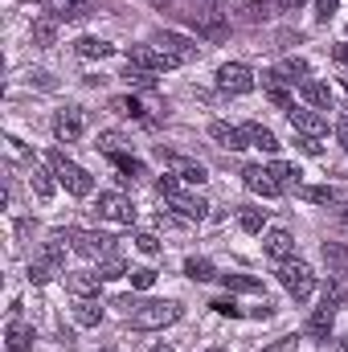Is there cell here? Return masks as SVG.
Segmentation results:
<instances>
[{"instance_id": "cell-1", "label": "cell", "mask_w": 348, "mask_h": 352, "mask_svg": "<svg viewBox=\"0 0 348 352\" xmlns=\"http://www.w3.org/2000/svg\"><path fill=\"white\" fill-rule=\"evenodd\" d=\"M50 168L58 176V184H66V192H74V197H90L94 192V176L83 164H74L66 152H50Z\"/></svg>"}, {"instance_id": "cell-2", "label": "cell", "mask_w": 348, "mask_h": 352, "mask_svg": "<svg viewBox=\"0 0 348 352\" xmlns=\"http://www.w3.org/2000/svg\"><path fill=\"white\" fill-rule=\"evenodd\" d=\"M180 320V303H168V299H148L131 311V328L140 332H156V328H168Z\"/></svg>"}, {"instance_id": "cell-3", "label": "cell", "mask_w": 348, "mask_h": 352, "mask_svg": "<svg viewBox=\"0 0 348 352\" xmlns=\"http://www.w3.org/2000/svg\"><path fill=\"white\" fill-rule=\"evenodd\" d=\"M279 283L303 303L312 291H316V274H312V266L307 263H299V258H287V263H279Z\"/></svg>"}, {"instance_id": "cell-4", "label": "cell", "mask_w": 348, "mask_h": 352, "mask_svg": "<svg viewBox=\"0 0 348 352\" xmlns=\"http://www.w3.org/2000/svg\"><path fill=\"white\" fill-rule=\"evenodd\" d=\"M66 238H70V246L83 258H111V250H115V238L111 234H98V230H74Z\"/></svg>"}, {"instance_id": "cell-5", "label": "cell", "mask_w": 348, "mask_h": 352, "mask_svg": "<svg viewBox=\"0 0 348 352\" xmlns=\"http://www.w3.org/2000/svg\"><path fill=\"white\" fill-rule=\"evenodd\" d=\"M127 62H135V66H144V70H152V74H164V70L184 66L176 54H164L160 45H135V50L127 54Z\"/></svg>"}, {"instance_id": "cell-6", "label": "cell", "mask_w": 348, "mask_h": 352, "mask_svg": "<svg viewBox=\"0 0 348 352\" xmlns=\"http://www.w3.org/2000/svg\"><path fill=\"white\" fill-rule=\"evenodd\" d=\"M254 70L250 66H242V62H226L221 70H217V87L226 90V94H250L254 90Z\"/></svg>"}, {"instance_id": "cell-7", "label": "cell", "mask_w": 348, "mask_h": 352, "mask_svg": "<svg viewBox=\"0 0 348 352\" xmlns=\"http://www.w3.org/2000/svg\"><path fill=\"white\" fill-rule=\"evenodd\" d=\"M98 217L119 221V226H131L135 221V205L123 192H98Z\"/></svg>"}, {"instance_id": "cell-8", "label": "cell", "mask_w": 348, "mask_h": 352, "mask_svg": "<svg viewBox=\"0 0 348 352\" xmlns=\"http://www.w3.org/2000/svg\"><path fill=\"white\" fill-rule=\"evenodd\" d=\"M83 131H87V115H83V107H66V111H58V119H54V135H58L62 144L83 140Z\"/></svg>"}, {"instance_id": "cell-9", "label": "cell", "mask_w": 348, "mask_h": 352, "mask_svg": "<svg viewBox=\"0 0 348 352\" xmlns=\"http://www.w3.org/2000/svg\"><path fill=\"white\" fill-rule=\"evenodd\" d=\"M21 303H12V320H8V328H4V340H8V352H25L33 349V340H37V332L21 320V311H17Z\"/></svg>"}, {"instance_id": "cell-10", "label": "cell", "mask_w": 348, "mask_h": 352, "mask_svg": "<svg viewBox=\"0 0 348 352\" xmlns=\"http://www.w3.org/2000/svg\"><path fill=\"white\" fill-rule=\"evenodd\" d=\"M160 160L176 173V180H188V184H205V180H209L205 164H197V160H188V156H173V152H164V148H160Z\"/></svg>"}, {"instance_id": "cell-11", "label": "cell", "mask_w": 348, "mask_h": 352, "mask_svg": "<svg viewBox=\"0 0 348 352\" xmlns=\"http://www.w3.org/2000/svg\"><path fill=\"white\" fill-rule=\"evenodd\" d=\"M287 119H291V127L299 131V135H328V119L324 115H316V111H303V107H291L287 111Z\"/></svg>"}, {"instance_id": "cell-12", "label": "cell", "mask_w": 348, "mask_h": 352, "mask_svg": "<svg viewBox=\"0 0 348 352\" xmlns=\"http://www.w3.org/2000/svg\"><path fill=\"white\" fill-rule=\"evenodd\" d=\"M336 307H340V303L324 299V303L312 311V320H307V336H312V340H328V336H332V324H336Z\"/></svg>"}, {"instance_id": "cell-13", "label": "cell", "mask_w": 348, "mask_h": 352, "mask_svg": "<svg viewBox=\"0 0 348 352\" xmlns=\"http://www.w3.org/2000/svg\"><path fill=\"white\" fill-rule=\"evenodd\" d=\"M242 180H246V188L259 192V197H279V192H283V184L270 176V168H259V164H246V168H242Z\"/></svg>"}, {"instance_id": "cell-14", "label": "cell", "mask_w": 348, "mask_h": 352, "mask_svg": "<svg viewBox=\"0 0 348 352\" xmlns=\"http://www.w3.org/2000/svg\"><path fill=\"white\" fill-rule=\"evenodd\" d=\"M168 201H173L176 213L188 217V221H205V217H209V201H205V197H193V192H180V188H176Z\"/></svg>"}, {"instance_id": "cell-15", "label": "cell", "mask_w": 348, "mask_h": 352, "mask_svg": "<svg viewBox=\"0 0 348 352\" xmlns=\"http://www.w3.org/2000/svg\"><path fill=\"white\" fill-rule=\"evenodd\" d=\"M98 270H66V291L74 295V299H90V295H98Z\"/></svg>"}, {"instance_id": "cell-16", "label": "cell", "mask_w": 348, "mask_h": 352, "mask_svg": "<svg viewBox=\"0 0 348 352\" xmlns=\"http://www.w3.org/2000/svg\"><path fill=\"white\" fill-rule=\"evenodd\" d=\"M262 250H266V258H274V263L295 258V242H291V234H287V230H270V234L262 238Z\"/></svg>"}, {"instance_id": "cell-17", "label": "cell", "mask_w": 348, "mask_h": 352, "mask_svg": "<svg viewBox=\"0 0 348 352\" xmlns=\"http://www.w3.org/2000/svg\"><path fill=\"white\" fill-rule=\"evenodd\" d=\"M37 4L54 21H78V16H87V0H37Z\"/></svg>"}, {"instance_id": "cell-18", "label": "cell", "mask_w": 348, "mask_h": 352, "mask_svg": "<svg viewBox=\"0 0 348 352\" xmlns=\"http://www.w3.org/2000/svg\"><path fill=\"white\" fill-rule=\"evenodd\" d=\"M152 45H160L164 54H176L180 62H188V58L197 54V45H193L188 37H180V33H156V37H152Z\"/></svg>"}, {"instance_id": "cell-19", "label": "cell", "mask_w": 348, "mask_h": 352, "mask_svg": "<svg viewBox=\"0 0 348 352\" xmlns=\"http://www.w3.org/2000/svg\"><path fill=\"white\" fill-rule=\"evenodd\" d=\"M242 135H246V148H262V152H274L279 148L274 131L262 127V123H242Z\"/></svg>"}, {"instance_id": "cell-20", "label": "cell", "mask_w": 348, "mask_h": 352, "mask_svg": "<svg viewBox=\"0 0 348 352\" xmlns=\"http://www.w3.org/2000/svg\"><path fill=\"white\" fill-rule=\"evenodd\" d=\"M209 135H213L221 148H230V152L246 148V135H242V127H230V123H209Z\"/></svg>"}, {"instance_id": "cell-21", "label": "cell", "mask_w": 348, "mask_h": 352, "mask_svg": "<svg viewBox=\"0 0 348 352\" xmlns=\"http://www.w3.org/2000/svg\"><path fill=\"white\" fill-rule=\"evenodd\" d=\"M78 58H90V62H102V58H111L115 54V45L111 41H102V37H78Z\"/></svg>"}, {"instance_id": "cell-22", "label": "cell", "mask_w": 348, "mask_h": 352, "mask_svg": "<svg viewBox=\"0 0 348 352\" xmlns=\"http://www.w3.org/2000/svg\"><path fill=\"white\" fill-rule=\"evenodd\" d=\"M262 90H266V98H270L274 107H283V111H291V107H295V102H291V94L283 90V78H279V70L262 74Z\"/></svg>"}, {"instance_id": "cell-23", "label": "cell", "mask_w": 348, "mask_h": 352, "mask_svg": "<svg viewBox=\"0 0 348 352\" xmlns=\"http://www.w3.org/2000/svg\"><path fill=\"white\" fill-rule=\"evenodd\" d=\"M299 94H303L312 107H320V111L332 107V90L324 87V82H316V78H303V82H299Z\"/></svg>"}, {"instance_id": "cell-24", "label": "cell", "mask_w": 348, "mask_h": 352, "mask_svg": "<svg viewBox=\"0 0 348 352\" xmlns=\"http://www.w3.org/2000/svg\"><path fill=\"white\" fill-rule=\"evenodd\" d=\"M54 41H58V21L54 16H37L33 21V45L37 50H50Z\"/></svg>"}, {"instance_id": "cell-25", "label": "cell", "mask_w": 348, "mask_h": 352, "mask_svg": "<svg viewBox=\"0 0 348 352\" xmlns=\"http://www.w3.org/2000/svg\"><path fill=\"white\" fill-rule=\"evenodd\" d=\"M74 324H78V328H98V324H102V307H98L94 299H78V303H74Z\"/></svg>"}, {"instance_id": "cell-26", "label": "cell", "mask_w": 348, "mask_h": 352, "mask_svg": "<svg viewBox=\"0 0 348 352\" xmlns=\"http://www.w3.org/2000/svg\"><path fill=\"white\" fill-rule=\"evenodd\" d=\"M226 291H238V295H262V283L250 274H217Z\"/></svg>"}, {"instance_id": "cell-27", "label": "cell", "mask_w": 348, "mask_h": 352, "mask_svg": "<svg viewBox=\"0 0 348 352\" xmlns=\"http://www.w3.org/2000/svg\"><path fill=\"white\" fill-rule=\"evenodd\" d=\"M119 78H123L127 87H140V90H152V87H156V74H152V70H144V66H135V62H127Z\"/></svg>"}, {"instance_id": "cell-28", "label": "cell", "mask_w": 348, "mask_h": 352, "mask_svg": "<svg viewBox=\"0 0 348 352\" xmlns=\"http://www.w3.org/2000/svg\"><path fill=\"white\" fill-rule=\"evenodd\" d=\"M307 74H312V66H307L303 58H283V62H279V78H283V82H303Z\"/></svg>"}, {"instance_id": "cell-29", "label": "cell", "mask_w": 348, "mask_h": 352, "mask_svg": "<svg viewBox=\"0 0 348 352\" xmlns=\"http://www.w3.org/2000/svg\"><path fill=\"white\" fill-rule=\"evenodd\" d=\"M29 184H33V192H37L41 201H50L54 188H58V184H54V173H45V168H37V164L29 168Z\"/></svg>"}, {"instance_id": "cell-30", "label": "cell", "mask_w": 348, "mask_h": 352, "mask_svg": "<svg viewBox=\"0 0 348 352\" xmlns=\"http://www.w3.org/2000/svg\"><path fill=\"white\" fill-rule=\"evenodd\" d=\"M184 274H188L193 283H209V278H217V270H213L209 258H188V263H184Z\"/></svg>"}, {"instance_id": "cell-31", "label": "cell", "mask_w": 348, "mask_h": 352, "mask_svg": "<svg viewBox=\"0 0 348 352\" xmlns=\"http://www.w3.org/2000/svg\"><path fill=\"white\" fill-rule=\"evenodd\" d=\"M238 226H242L246 234H262V226H266V209H250V205H246V209L238 213Z\"/></svg>"}, {"instance_id": "cell-32", "label": "cell", "mask_w": 348, "mask_h": 352, "mask_svg": "<svg viewBox=\"0 0 348 352\" xmlns=\"http://www.w3.org/2000/svg\"><path fill=\"white\" fill-rule=\"evenodd\" d=\"M54 274H58V266L50 263V258H37V263H29V283H37V287H45Z\"/></svg>"}, {"instance_id": "cell-33", "label": "cell", "mask_w": 348, "mask_h": 352, "mask_svg": "<svg viewBox=\"0 0 348 352\" xmlns=\"http://www.w3.org/2000/svg\"><path fill=\"white\" fill-rule=\"evenodd\" d=\"M123 274H131V270H127V263H123V258H115V254L98 263V278H102V283H111V278H123Z\"/></svg>"}, {"instance_id": "cell-34", "label": "cell", "mask_w": 348, "mask_h": 352, "mask_svg": "<svg viewBox=\"0 0 348 352\" xmlns=\"http://www.w3.org/2000/svg\"><path fill=\"white\" fill-rule=\"evenodd\" d=\"M111 160H115V168L123 173L119 180H135V176H144V164H140V160H131V156H123V152H115Z\"/></svg>"}, {"instance_id": "cell-35", "label": "cell", "mask_w": 348, "mask_h": 352, "mask_svg": "<svg viewBox=\"0 0 348 352\" xmlns=\"http://www.w3.org/2000/svg\"><path fill=\"white\" fill-rule=\"evenodd\" d=\"M307 201H316V205H336L340 201V192L336 188H328V184H316V188H299Z\"/></svg>"}, {"instance_id": "cell-36", "label": "cell", "mask_w": 348, "mask_h": 352, "mask_svg": "<svg viewBox=\"0 0 348 352\" xmlns=\"http://www.w3.org/2000/svg\"><path fill=\"white\" fill-rule=\"evenodd\" d=\"M270 176H274V180L287 188V184H299V176H303V173H299L295 164H283V160H274V164H270Z\"/></svg>"}, {"instance_id": "cell-37", "label": "cell", "mask_w": 348, "mask_h": 352, "mask_svg": "<svg viewBox=\"0 0 348 352\" xmlns=\"http://www.w3.org/2000/svg\"><path fill=\"white\" fill-rule=\"evenodd\" d=\"M111 111L131 115V119H144V102H140V98H131V94H127V98H115V102H111Z\"/></svg>"}, {"instance_id": "cell-38", "label": "cell", "mask_w": 348, "mask_h": 352, "mask_svg": "<svg viewBox=\"0 0 348 352\" xmlns=\"http://www.w3.org/2000/svg\"><path fill=\"white\" fill-rule=\"evenodd\" d=\"M119 148H123V135H119V131H102V135H98V152H107V156H115Z\"/></svg>"}, {"instance_id": "cell-39", "label": "cell", "mask_w": 348, "mask_h": 352, "mask_svg": "<svg viewBox=\"0 0 348 352\" xmlns=\"http://www.w3.org/2000/svg\"><path fill=\"white\" fill-rule=\"evenodd\" d=\"M127 278H131V287H140V291H148V287L156 283V270H152V266H140V270H131Z\"/></svg>"}, {"instance_id": "cell-40", "label": "cell", "mask_w": 348, "mask_h": 352, "mask_svg": "<svg viewBox=\"0 0 348 352\" xmlns=\"http://www.w3.org/2000/svg\"><path fill=\"white\" fill-rule=\"evenodd\" d=\"M324 299H332V303H345V299H348V283H345V278H332V283L324 287Z\"/></svg>"}, {"instance_id": "cell-41", "label": "cell", "mask_w": 348, "mask_h": 352, "mask_svg": "<svg viewBox=\"0 0 348 352\" xmlns=\"http://www.w3.org/2000/svg\"><path fill=\"white\" fill-rule=\"evenodd\" d=\"M266 8H270V0H246V4H242V16H246V21H262Z\"/></svg>"}, {"instance_id": "cell-42", "label": "cell", "mask_w": 348, "mask_h": 352, "mask_svg": "<svg viewBox=\"0 0 348 352\" xmlns=\"http://www.w3.org/2000/svg\"><path fill=\"white\" fill-rule=\"evenodd\" d=\"M295 148L307 152V156H324V144H320L316 135H295Z\"/></svg>"}, {"instance_id": "cell-43", "label": "cell", "mask_w": 348, "mask_h": 352, "mask_svg": "<svg viewBox=\"0 0 348 352\" xmlns=\"http://www.w3.org/2000/svg\"><path fill=\"white\" fill-rule=\"evenodd\" d=\"M336 8H340V0H316V21L328 25V21L336 16Z\"/></svg>"}, {"instance_id": "cell-44", "label": "cell", "mask_w": 348, "mask_h": 352, "mask_svg": "<svg viewBox=\"0 0 348 352\" xmlns=\"http://www.w3.org/2000/svg\"><path fill=\"white\" fill-rule=\"evenodd\" d=\"M131 242H135V250H140V254H160V242H156L152 234H135Z\"/></svg>"}, {"instance_id": "cell-45", "label": "cell", "mask_w": 348, "mask_h": 352, "mask_svg": "<svg viewBox=\"0 0 348 352\" xmlns=\"http://www.w3.org/2000/svg\"><path fill=\"white\" fill-rule=\"evenodd\" d=\"M209 307H213V311H217V316H230V320H238V316H242V307H238V303H234V299H213V303H209Z\"/></svg>"}, {"instance_id": "cell-46", "label": "cell", "mask_w": 348, "mask_h": 352, "mask_svg": "<svg viewBox=\"0 0 348 352\" xmlns=\"http://www.w3.org/2000/svg\"><path fill=\"white\" fill-rule=\"evenodd\" d=\"M295 344H299L295 336H283V340H274L270 349H262V352H295Z\"/></svg>"}, {"instance_id": "cell-47", "label": "cell", "mask_w": 348, "mask_h": 352, "mask_svg": "<svg viewBox=\"0 0 348 352\" xmlns=\"http://www.w3.org/2000/svg\"><path fill=\"white\" fill-rule=\"evenodd\" d=\"M4 144H8V152H12L17 160H29V152H25V144H21V140H12V135H8Z\"/></svg>"}, {"instance_id": "cell-48", "label": "cell", "mask_w": 348, "mask_h": 352, "mask_svg": "<svg viewBox=\"0 0 348 352\" xmlns=\"http://www.w3.org/2000/svg\"><path fill=\"white\" fill-rule=\"evenodd\" d=\"M336 140H340V148L348 152V119H340V123H336Z\"/></svg>"}, {"instance_id": "cell-49", "label": "cell", "mask_w": 348, "mask_h": 352, "mask_svg": "<svg viewBox=\"0 0 348 352\" xmlns=\"http://www.w3.org/2000/svg\"><path fill=\"white\" fill-rule=\"evenodd\" d=\"M332 58H336V62H348V41H340V45H332Z\"/></svg>"}, {"instance_id": "cell-50", "label": "cell", "mask_w": 348, "mask_h": 352, "mask_svg": "<svg viewBox=\"0 0 348 352\" xmlns=\"http://www.w3.org/2000/svg\"><path fill=\"white\" fill-rule=\"evenodd\" d=\"M299 4H307V0H279V8H287V12H291V8H299Z\"/></svg>"}, {"instance_id": "cell-51", "label": "cell", "mask_w": 348, "mask_h": 352, "mask_svg": "<svg viewBox=\"0 0 348 352\" xmlns=\"http://www.w3.org/2000/svg\"><path fill=\"white\" fill-rule=\"evenodd\" d=\"M340 352H348V336H340Z\"/></svg>"}, {"instance_id": "cell-52", "label": "cell", "mask_w": 348, "mask_h": 352, "mask_svg": "<svg viewBox=\"0 0 348 352\" xmlns=\"http://www.w3.org/2000/svg\"><path fill=\"white\" fill-rule=\"evenodd\" d=\"M152 352H173V349H164V344H160V349H152Z\"/></svg>"}, {"instance_id": "cell-53", "label": "cell", "mask_w": 348, "mask_h": 352, "mask_svg": "<svg viewBox=\"0 0 348 352\" xmlns=\"http://www.w3.org/2000/svg\"><path fill=\"white\" fill-rule=\"evenodd\" d=\"M102 352H119V349H102Z\"/></svg>"}, {"instance_id": "cell-54", "label": "cell", "mask_w": 348, "mask_h": 352, "mask_svg": "<svg viewBox=\"0 0 348 352\" xmlns=\"http://www.w3.org/2000/svg\"><path fill=\"white\" fill-rule=\"evenodd\" d=\"M209 352H226V349H209Z\"/></svg>"}]
</instances>
